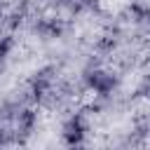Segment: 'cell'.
Returning <instances> with one entry per match:
<instances>
[{"label":"cell","instance_id":"obj_4","mask_svg":"<svg viewBox=\"0 0 150 150\" xmlns=\"http://www.w3.org/2000/svg\"><path fill=\"white\" fill-rule=\"evenodd\" d=\"M35 33L42 35V38H47V40H52V38H61L63 35V26L56 19H40L35 23Z\"/></svg>","mask_w":150,"mask_h":150},{"label":"cell","instance_id":"obj_3","mask_svg":"<svg viewBox=\"0 0 150 150\" xmlns=\"http://www.w3.org/2000/svg\"><path fill=\"white\" fill-rule=\"evenodd\" d=\"M84 134H87V124H84V120L80 115L77 117H70L63 124V141L68 145H80L84 141Z\"/></svg>","mask_w":150,"mask_h":150},{"label":"cell","instance_id":"obj_7","mask_svg":"<svg viewBox=\"0 0 150 150\" xmlns=\"http://www.w3.org/2000/svg\"><path fill=\"white\" fill-rule=\"evenodd\" d=\"M12 45H14V40H12V38H0V63H2V61L9 56Z\"/></svg>","mask_w":150,"mask_h":150},{"label":"cell","instance_id":"obj_10","mask_svg":"<svg viewBox=\"0 0 150 150\" xmlns=\"http://www.w3.org/2000/svg\"><path fill=\"white\" fill-rule=\"evenodd\" d=\"M0 16H2V9H0Z\"/></svg>","mask_w":150,"mask_h":150},{"label":"cell","instance_id":"obj_6","mask_svg":"<svg viewBox=\"0 0 150 150\" xmlns=\"http://www.w3.org/2000/svg\"><path fill=\"white\" fill-rule=\"evenodd\" d=\"M21 108H23L21 101H2L0 103V120H5V122L16 120V115H19Z\"/></svg>","mask_w":150,"mask_h":150},{"label":"cell","instance_id":"obj_1","mask_svg":"<svg viewBox=\"0 0 150 150\" xmlns=\"http://www.w3.org/2000/svg\"><path fill=\"white\" fill-rule=\"evenodd\" d=\"M84 82L89 89H94L96 94L101 96H108L115 87H117V77L108 70H101V68H94V70H84Z\"/></svg>","mask_w":150,"mask_h":150},{"label":"cell","instance_id":"obj_9","mask_svg":"<svg viewBox=\"0 0 150 150\" xmlns=\"http://www.w3.org/2000/svg\"><path fill=\"white\" fill-rule=\"evenodd\" d=\"M98 47H101V49H112V47H115V40L105 38V40H101V42H98Z\"/></svg>","mask_w":150,"mask_h":150},{"label":"cell","instance_id":"obj_2","mask_svg":"<svg viewBox=\"0 0 150 150\" xmlns=\"http://www.w3.org/2000/svg\"><path fill=\"white\" fill-rule=\"evenodd\" d=\"M52 73H54V68L47 66V68H40V70L30 77V94H33L35 101H42L45 94L49 91V87H52Z\"/></svg>","mask_w":150,"mask_h":150},{"label":"cell","instance_id":"obj_5","mask_svg":"<svg viewBox=\"0 0 150 150\" xmlns=\"http://www.w3.org/2000/svg\"><path fill=\"white\" fill-rule=\"evenodd\" d=\"M35 122H38L35 110H30V108H21L19 115H16V131H21L23 136H28V134L33 131Z\"/></svg>","mask_w":150,"mask_h":150},{"label":"cell","instance_id":"obj_8","mask_svg":"<svg viewBox=\"0 0 150 150\" xmlns=\"http://www.w3.org/2000/svg\"><path fill=\"white\" fill-rule=\"evenodd\" d=\"M14 143V131H9L7 127H0V145H9Z\"/></svg>","mask_w":150,"mask_h":150}]
</instances>
